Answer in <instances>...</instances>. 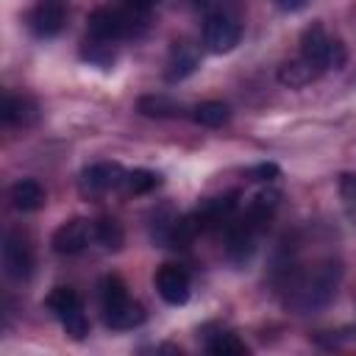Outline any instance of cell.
Instances as JSON below:
<instances>
[{
  "label": "cell",
  "mask_w": 356,
  "mask_h": 356,
  "mask_svg": "<svg viewBox=\"0 0 356 356\" xmlns=\"http://www.w3.org/2000/svg\"><path fill=\"white\" fill-rule=\"evenodd\" d=\"M159 0H122V6L125 8H134V11H142V14H147L153 6H156Z\"/></svg>",
  "instance_id": "27"
},
{
  "label": "cell",
  "mask_w": 356,
  "mask_h": 356,
  "mask_svg": "<svg viewBox=\"0 0 356 356\" xmlns=\"http://www.w3.org/2000/svg\"><path fill=\"white\" fill-rule=\"evenodd\" d=\"M206 3H209V0H195V6H206Z\"/></svg>",
  "instance_id": "28"
},
{
  "label": "cell",
  "mask_w": 356,
  "mask_h": 356,
  "mask_svg": "<svg viewBox=\"0 0 356 356\" xmlns=\"http://www.w3.org/2000/svg\"><path fill=\"white\" fill-rule=\"evenodd\" d=\"M39 120V103L28 95H6L3 97V122L11 128H31Z\"/></svg>",
  "instance_id": "14"
},
{
  "label": "cell",
  "mask_w": 356,
  "mask_h": 356,
  "mask_svg": "<svg viewBox=\"0 0 356 356\" xmlns=\"http://www.w3.org/2000/svg\"><path fill=\"white\" fill-rule=\"evenodd\" d=\"M136 111L145 114V117L164 120V117H181V114H184V106L175 103V100L167 97V95H142V97L136 100Z\"/></svg>",
  "instance_id": "19"
},
{
  "label": "cell",
  "mask_w": 356,
  "mask_h": 356,
  "mask_svg": "<svg viewBox=\"0 0 356 356\" xmlns=\"http://www.w3.org/2000/svg\"><path fill=\"white\" fill-rule=\"evenodd\" d=\"M200 64V50L195 42L189 39H175L170 44V53H167V64H164V78L170 83H178L184 78H189Z\"/></svg>",
  "instance_id": "13"
},
{
  "label": "cell",
  "mask_w": 356,
  "mask_h": 356,
  "mask_svg": "<svg viewBox=\"0 0 356 356\" xmlns=\"http://www.w3.org/2000/svg\"><path fill=\"white\" fill-rule=\"evenodd\" d=\"M261 231H264V228L256 225L248 214L234 217V220L228 222V245H225L228 259H231L234 264H239V267L248 264V261L253 259V253H256V239H259Z\"/></svg>",
  "instance_id": "6"
},
{
  "label": "cell",
  "mask_w": 356,
  "mask_h": 356,
  "mask_svg": "<svg viewBox=\"0 0 356 356\" xmlns=\"http://www.w3.org/2000/svg\"><path fill=\"white\" fill-rule=\"evenodd\" d=\"M192 120L197 125H206V128H220L231 120V108L222 100H203L192 108Z\"/></svg>",
  "instance_id": "20"
},
{
  "label": "cell",
  "mask_w": 356,
  "mask_h": 356,
  "mask_svg": "<svg viewBox=\"0 0 356 356\" xmlns=\"http://www.w3.org/2000/svg\"><path fill=\"white\" fill-rule=\"evenodd\" d=\"M100 309L106 325L114 331H131L145 323V306L128 295V286L120 275H106L100 281Z\"/></svg>",
  "instance_id": "2"
},
{
  "label": "cell",
  "mask_w": 356,
  "mask_h": 356,
  "mask_svg": "<svg viewBox=\"0 0 356 356\" xmlns=\"http://www.w3.org/2000/svg\"><path fill=\"white\" fill-rule=\"evenodd\" d=\"M61 328L67 331V337H70V339L81 342V339L89 334V320H86L83 309H81V312H75V314H70V317H64V320H61Z\"/></svg>",
  "instance_id": "24"
},
{
  "label": "cell",
  "mask_w": 356,
  "mask_h": 356,
  "mask_svg": "<svg viewBox=\"0 0 356 356\" xmlns=\"http://www.w3.org/2000/svg\"><path fill=\"white\" fill-rule=\"evenodd\" d=\"M8 197H11V206L17 211H36L44 203V189L39 186V181L25 178V181H17L8 189Z\"/></svg>",
  "instance_id": "16"
},
{
  "label": "cell",
  "mask_w": 356,
  "mask_h": 356,
  "mask_svg": "<svg viewBox=\"0 0 356 356\" xmlns=\"http://www.w3.org/2000/svg\"><path fill=\"white\" fill-rule=\"evenodd\" d=\"M236 214V195H222V197H206L200 200V206L189 214L195 228L203 234V231H211V228H220V225H228Z\"/></svg>",
  "instance_id": "11"
},
{
  "label": "cell",
  "mask_w": 356,
  "mask_h": 356,
  "mask_svg": "<svg viewBox=\"0 0 356 356\" xmlns=\"http://www.w3.org/2000/svg\"><path fill=\"white\" fill-rule=\"evenodd\" d=\"M95 242L103 250H120L125 242V231L114 217H100L95 220Z\"/></svg>",
  "instance_id": "22"
},
{
  "label": "cell",
  "mask_w": 356,
  "mask_h": 356,
  "mask_svg": "<svg viewBox=\"0 0 356 356\" xmlns=\"http://www.w3.org/2000/svg\"><path fill=\"white\" fill-rule=\"evenodd\" d=\"M153 284H156V292L164 303L170 306H184L189 300V275L184 267L178 264H161L153 275Z\"/></svg>",
  "instance_id": "12"
},
{
  "label": "cell",
  "mask_w": 356,
  "mask_h": 356,
  "mask_svg": "<svg viewBox=\"0 0 356 356\" xmlns=\"http://www.w3.org/2000/svg\"><path fill=\"white\" fill-rule=\"evenodd\" d=\"M145 14L134 11V8H95L86 19V33L95 39H106V42H120V39H131L139 36L145 31Z\"/></svg>",
  "instance_id": "3"
},
{
  "label": "cell",
  "mask_w": 356,
  "mask_h": 356,
  "mask_svg": "<svg viewBox=\"0 0 356 356\" xmlns=\"http://www.w3.org/2000/svg\"><path fill=\"white\" fill-rule=\"evenodd\" d=\"M64 22H67V0H39L28 14V25L39 39L58 36Z\"/></svg>",
  "instance_id": "10"
},
{
  "label": "cell",
  "mask_w": 356,
  "mask_h": 356,
  "mask_svg": "<svg viewBox=\"0 0 356 356\" xmlns=\"http://www.w3.org/2000/svg\"><path fill=\"white\" fill-rule=\"evenodd\" d=\"M242 39V22L231 11H214L203 25V44L211 53H231Z\"/></svg>",
  "instance_id": "5"
},
{
  "label": "cell",
  "mask_w": 356,
  "mask_h": 356,
  "mask_svg": "<svg viewBox=\"0 0 356 356\" xmlns=\"http://www.w3.org/2000/svg\"><path fill=\"white\" fill-rule=\"evenodd\" d=\"M159 184H161V175L153 172V170H145V167L125 172V181H122V186H125L128 195H147V192H153Z\"/></svg>",
  "instance_id": "23"
},
{
  "label": "cell",
  "mask_w": 356,
  "mask_h": 356,
  "mask_svg": "<svg viewBox=\"0 0 356 356\" xmlns=\"http://www.w3.org/2000/svg\"><path fill=\"white\" fill-rule=\"evenodd\" d=\"M3 270L11 281H28L33 273V250L22 231H8L3 239Z\"/></svg>",
  "instance_id": "8"
},
{
  "label": "cell",
  "mask_w": 356,
  "mask_h": 356,
  "mask_svg": "<svg viewBox=\"0 0 356 356\" xmlns=\"http://www.w3.org/2000/svg\"><path fill=\"white\" fill-rule=\"evenodd\" d=\"M339 281H342V264L337 259H320L303 267H289L284 278V303L298 314L317 312L331 303Z\"/></svg>",
  "instance_id": "1"
},
{
  "label": "cell",
  "mask_w": 356,
  "mask_h": 356,
  "mask_svg": "<svg viewBox=\"0 0 356 356\" xmlns=\"http://www.w3.org/2000/svg\"><path fill=\"white\" fill-rule=\"evenodd\" d=\"M203 348H206V353H211V356H245V353H250V348H248L236 334H228V331L211 334Z\"/></svg>",
  "instance_id": "21"
},
{
  "label": "cell",
  "mask_w": 356,
  "mask_h": 356,
  "mask_svg": "<svg viewBox=\"0 0 356 356\" xmlns=\"http://www.w3.org/2000/svg\"><path fill=\"white\" fill-rule=\"evenodd\" d=\"M89 242H95V220H86V217H72V220L61 222L50 239V245L58 256H75Z\"/></svg>",
  "instance_id": "7"
},
{
  "label": "cell",
  "mask_w": 356,
  "mask_h": 356,
  "mask_svg": "<svg viewBox=\"0 0 356 356\" xmlns=\"http://www.w3.org/2000/svg\"><path fill=\"white\" fill-rule=\"evenodd\" d=\"M317 75H320V70H317L312 61H306L303 56L289 58V61H284V64L278 67V81H281L284 86H289V89H300V86L312 83Z\"/></svg>",
  "instance_id": "15"
},
{
  "label": "cell",
  "mask_w": 356,
  "mask_h": 356,
  "mask_svg": "<svg viewBox=\"0 0 356 356\" xmlns=\"http://www.w3.org/2000/svg\"><path fill=\"white\" fill-rule=\"evenodd\" d=\"M253 181H273L275 175H278V167L275 164H259V167H253Z\"/></svg>",
  "instance_id": "25"
},
{
  "label": "cell",
  "mask_w": 356,
  "mask_h": 356,
  "mask_svg": "<svg viewBox=\"0 0 356 356\" xmlns=\"http://www.w3.org/2000/svg\"><path fill=\"white\" fill-rule=\"evenodd\" d=\"M122 181H125V170L117 161H97L81 172L78 186H81V195L97 197V195H106V192L122 186Z\"/></svg>",
  "instance_id": "9"
},
{
  "label": "cell",
  "mask_w": 356,
  "mask_h": 356,
  "mask_svg": "<svg viewBox=\"0 0 356 356\" xmlns=\"http://www.w3.org/2000/svg\"><path fill=\"white\" fill-rule=\"evenodd\" d=\"M300 56L306 61H312L320 72L323 70H342L348 61V50L342 44V39L331 36L323 28V22H312L300 33Z\"/></svg>",
  "instance_id": "4"
},
{
  "label": "cell",
  "mask_w": 356,
  "mask_h": 356,
  "mask_svg": "<svg viewBox=\"0 0 356 356\" xmlns=\"http://www.w3.org/2000/svg\"><path fill=\"white\" fill-rule=\"evenodd\" d=\"M275 6H278L281 11L295 14V11H303V8L309 6V0H275Z\"/></svg>",
  "instance_id": "26"
},
{
  "label": "cell",
  "mask_w": 356,
  "mask_h": 356,
  "mask_svg": "<svg viewBox=\"0 0 356 356\" xmlns=\"http://www.w3.org/2000/svg\"><path fill=\"white\" fill-rule=\"evenodd\" d=\"M81 58L89 61L92 67H100V70H111L114 61H117V50H114V42H106V39H95L86 33V39L81 42Z\"/></svg>",
  "instance_id": "17"
},
{
  "label": "cell",
  "mask_w": 356,
  "mask_h": 356,
  "mask_svg": "<svg viewBox=\"0 0 356 356\" xmlns=\"http://www.w3.org/2000/svg\"><path fill=\"white\" fill-rule=\"evenodd\" d=\"M44 306L53 312V317H58V323L64 317H70V314H75V312L83 309L81 295L72 286H53L50 295H47V300H44Z\"/></svg>",
  "instance_id": "18"
}]
</instances>
